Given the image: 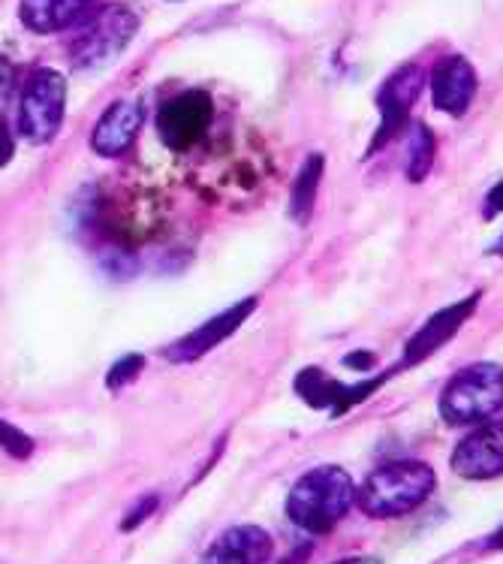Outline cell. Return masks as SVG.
I'll return each mask as SVG.
<instances>
[{
    "mask_svg": "<svg viewBox=\"0 0 503 564\" xmlns=\"http://www.w3.org/2000/svg\"><path fill=\"white\" fill-rule=\"evenodd\" d=\"M353 505L356 486L350 474L338 465H322L298 477L286 498V513L310 534H326L350 513Z\"/></svg>",
    "mask_w": 503,
    "mask_h": 564,
    "instance_id": "6da1fadb",
    "label": "cell"
},
{
    "mask_svg": "<svg viewBox=\"0 0 503 564\" xmlns=\"http://www.w3.org/2000/svg\"><path fill=\"white\" fill-rule=\"evenodd\" d=\"M437 477L431 465L419 459H398L380 465L378 471L368 474L362 489L356 492V501L374 519H395L411 513L428 501L435 492Z\"/></svg>",
    "mask_w": 503,
    "mask_h": 564,
    "instance_id": "7a4b0ae2",
    "label": "cell"
},
{
    "mask_svg": "<svg viewBox=\"0 0 503 564\" xmlns=\"http://www.w3.org/2000/svg\"><path fill=\"white\" fill-rule=\"evenodd\" d=\"M503 408V366L477 362L461 369L440 392V416L449 426L485 423Z\"/></svg>",
    "mask_w": 503,
    "mask_h": 564,
    "instance_id": "3957f363",
    "label": "cell"
},
{
    "mask_svg": "<svg viewBox=\"0 0 503 564\" xmlns=\"http://www.w3.org/2000/svg\"><path fill=\"white\" fill-rule=\"evenodd\" d=\"M67 109V79L57 69H36L28 76L19 104V130L28 142L46 145L55 139Z\"/></svg>",
    "mask_w": 503,
    "mask_h": 564,
    "instance_id": "277c9868",
    "label": "cell"
},
{
    "mask_svg": "<svg viewBox=\"0 0 503 564\" xmlns=\"http://www.w3.org/2000/svg\"><path fill=\"white\" fill-rule=\"evenodd\" d=\"M139 19L136 12L127 10L121 3L114 7H106L97 19H94L85 34L73 43L69 48V61L76 69H100L106 64H112L121 52L127 48V43L136 36Z\"/></svg>",
    "mask_w": 503,
    "mask_h": 564,
    "instance_id": "5b68a950",
    "label": "cell"
},
{
    "mask_svg": "<svg viewBox=\"0 0 503 564\" xmlns=\"http://www.w3.org/2000/svg\"><path fill=\"white\" fill-rule=\"evenodd\" d=\"M208 124H211V97L206 91L178 94L157 112V137L172 151L194 149L206 137Z\"/></svg>",
    "mask_w": 503,
    "mask_h": 564,
    "instance_id": "8992f818",
    "label": "cell"
},
{
    "mask_svg": "<svg viewBox=\"0 0 503 564\" xmlns=\"http://www.w3.org/2000/svg\"><path fill=\"white\" fill-rule=\"evenodd\" d=\"M425 88V73L423 67L416 64H407L401 67L398 73H392L386 85L380 88L378 106H380V130L374 142H371V151H380L386 142H390L401 127L407 124V116H411L413 104L419 100V94Z\"/></svg>",
    "mask_w": 503,
    "mask_h": 564,
    "instance_id": "52a82bcc",
    "label": "cell"
},
{
    "mask_svg": "<svg viewBox=\"0 0 503 564\" xmlns=\"http://www.w3.org/2000/svg\"><path fill=\"white\" fill-rule=\"evenodd\" d=\"M452 471L464 480H494L503 477V420L473 429L458 441L452 453Z\"/></svg>",
    "mask_w": 503,
    "mask_h": 564,
    "instance_id": "ba28073f",
    "label": "cell"
},
{
    "mask_svg": "<svg viewBox=\"0 0 503 564\" xmlns=\"http://www.w3.org/2000/svg\"><path fill=\"white\" fill-rule=\"evenodd\" d=\"M477 302H480V293L470 296V300H461L458 305H449L444 312H437L431 321L425 323L419 333L413 335L407 347H404V362L401 369H411V366H419L428 357H435L440 347L456 338V333L464 326L470 314L477 312Z\"/></svg>",
    "mask_w": 503,
    "mask_h": 564,
    "instance_id": "9c48e42d",
    "label": "cell"
},
{
    "mask_svg": "<svg viewBox=\"0 0 503 564\" xmlns=\"http://www.w3.org/2000/svg\"><path fill=\"white\" fill-rule=\"evenodd\" d=\"M256 308V300H244L239 305H232L229 312L218 314L215 321L203 323L199 329L182 338V341H175L163 350V357L170 359V362H194V359L206 357L208 350H215L218 345H223L229 335L239 329L241 323L251 317V312Z\"/></svg>",
    "mask_w": 503,
    "mask_h": 564,
    "instance_id": "30bf717a",
    "label": "cell"
},
{
    "mask_svg": "<svg viewBox=\"0 0 503 564\" xmlns=\"http://www.w3.org/2000/svg\"><path fill=\"white\" fill-rule=\"evenodd\" d=\"M473 94H477V69L470 67V61H464L461 55L437 61L435 73H431V100L440 112L464 116Z\"/></svg>",
    "mask_w": 503,
    "mask_h": 564,
    "instance_id": "8fae6325",
    "label": "cell"
},
{
    "mask_svg": "<svg viewBox=\"0 0 503 564\" xmlns=\"http://www.w3.org/2000/svg\"><path fill=\"white\" fill-rule=\"evenodd\" d=\"M386 378L378 380H368V383H359V387H343L335 378H329L326 371L320 369H305L298 371L296 378V392L310 404V408H335V414H343V411H350L356 404L365 399L368 392H374Z\"/></svg>",
    "mask_w": 503,
    "mask_h": 564,
    "instance_id": "7c38bea8",
    "label": "cell"
},
{
    "mask_svg": "<svg viewBox=\"0 0 503 564\" xmlns=\"http://www.w3.org/2000/svg\"><path fill=\"white\" fill-rule=\"evenodd\" d=\"M142 104L139 100H118L103 112L91 133V149L100 158H121L133 139H136L139 127H142Z\"/></svg>",
    "mask_w": 503,
    "mask_h": 564,
    "instance_id": "4fadbf2b",
    "label": "cell"
},
{
    "mask_svg": "<svg viewBox=\"0 0 503 564\" xmlns=\"http://www.w3.org/2000/svg\"><path fill=\"white\" fill-rule=\"evenodd\" d=\"M272 558V538L260 525H236L211 543L199 564H265Z\"/></svg>",
    "mask_w": 503,
    "mask_h": 564,
    "instance_id": "5bb4252c",
    "label": "cell"
},
{
    "mask_svg": "<svg viewBox=\"0 0 503 564\" xmlns=\"http://www.w3.org/2000/svg\"><path fill=\"white\" fill-rule=\"evenodd\" d=\"M91 0H22L19 19L34 34H57L88 12Z\"/></svg>",
    "mask_w": 503,
    "mask_h": 564,
    "instance_id": "9a60e30c",
    "label": "cell"
},
{
    "mask_svg": "<svg viewBox=\"0 0 503 564\" xmlns=\"http://www.w3.org/2000/svg\"><path fill=\"white\" fill-rule=\"evenodd\" d=\"M322 158L320 154H310L308 161L302 163V170L296 175V185H293V194H289V215L296 224H308L310 215H314V206H317V194H320L322 182Z\"/></svg>",
    "mask_w": 503,
    "mask_h": 564,
    "instance_id": "2e32d148",
    "label": "cell"
},
{
    "mask_svg": "<svg viewBox=\"0 0 503 564\" xmlns=\"http://www.w3.org/2000/svg\"><path fill=\"white\" fill-rule=\"evenodd\" d=\"M435 133L425 124L411 127V145H407V178L413 185H419L431 173V163H435Z\"/></svg>",
    "mask_w": 503,
    "mask_h": 564,
    "instance_id": "e0dca14e",
    "label": "cell"
},
{
    "mask_svg": "<svg viewBox=\"0 0 503 564\" xmlns=\"http://www.w3.org/2000/svg\"><path fill=\"white\" fill-rule=\"evenodd\" d=\"M0 447L7 449L15 459H28L34 453V441L24 435L22 429H15L7 420H0Z\"/></svg>",
    "mask_w": 503,
    "mask_h": 564,
    "instance_id": "ac0fdd59",
    "label": "cell"
},
{
    "mask_svg": "<svg viewBox=\"0 0 503 564\" xmlns=\"http://www.w3.org/2000/svg\"><path fill=\"white\" fill-rule=\"evenodd\" d=\"M142 366H145V357H142V354H127V357L118 359L112 369H109V375H106V387H109V390L124 387V383H130V380L136 378L139 371H142Z\"/></svg>",
    "mask_w": 503,
    "mask_h": 564,
    "instance_id": "d6986e66",
    "label": "cell"
},
{
    "mask_svg": "<svg viewBox=\"0 0 503 564\" xmlns=\"http://www.w3.org/2000/svg\"><path fill=\"white\" fill-rule=\"evenodd\" d=\"M157 501H161V498H157V496L142 498V501H139V505L133 507V510H130V513H127V517H124V522H121V531L139 529V525H142V522H145V519H149L151 513H154V510H157Z\"/></svg>",
    "mask_w": 503,
    "mask_h": 564,
    "instance_id": "ffe728a7",
    "label": "cell"
},
{
    "mask_svg": "<svg viewBox=\"0 0 503 564\" xmlns=\"http://www.w3.org/2000/svg\"><path fill=\"white\" fill-rule=\"evenodd\" d=\"M10 88H12V67L7 61L0 58V112H3V106L10 100Z\"/></svg>",
    "mask_w": 503,
    "mask_h": 564,
    "instance_id": "44dd1931",
    "label": "cell"
},
{
    "mask_svg": "<svg viewBox=\"0 0 503 564\" xmlns=\"http://www.w3.org/2000/svg\"><path fill=\"white\" fill-rule=\"evenodd\" d=\"M485 215H489V218L503 215V182L501 185H494L492 191H489V196H485Z\"/></svg>",
    "mask_w": 503,
    "mask_h": 564,
    "instance_id": "7402d4cb",
    "label": "cell"
},
{
    "mask_svg": "<svg viewBox=\"0 0 503 564\" xmlns=\"http://www.w3.org/2000/svg\"><path fill=\"white\" fill-rule=\"evenodd\" d=\"M12 151H15V145H12V137H10V127H7V121L0 118V166L10 161Z\"/></svg>",
    "mask_w": 503,
    "mask_h": 564,
    "instance_id": "603a6c76",
    "label": "cell"
},
{
    "mask_svg": "<svg viewBox=\"0 0 503 564\" xmlns=\"http://www.w3.org/2000/svg\"><path fill=\"white\" fill-rule=\"evenodd\" d=\"M343 362H347L350 369H371V366H374V357H371V354H353V357H347Z\"/></svg>",
    "mask_w": 503,
    "mask_h": 564,
    "instance_id": "cb8c5ba5",
    "label": "cell"
},
{
    "mask_svg": "<svg viewBox=\"0 0 503 564\" xmlns=\"http://www.w3.org/2000/svg\"><path fill=\"white\" fill-rule=\"evenodd\" d=\"M338 564H380L378 558H371V555H359V558H343Z\"/></svg>",
    "mask_w": 503,
    "mask_h": 564,
    "instance_id": "d4e9b609",
    "label": "cell"
},
{
    "mask_svg": "<svg viewBox=\"0 0 503 564\" xmlns=\"http://www.w3.org/2000/svg\"><path fill=\"white\" fill-rule=\"evenodd\" d=\"M492 543L494 546H503V525H501V531H497V534L492 538Z\"/></svg>",
    "mask_w": 503,
    "mask_h": 564,
    "instance_id": "484cf974",
    "label": "cell"
}]
</instances>
